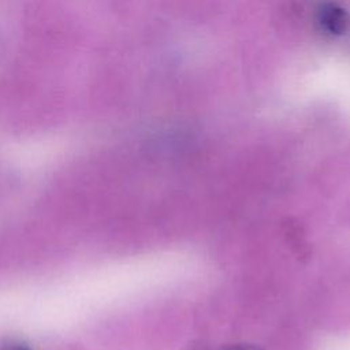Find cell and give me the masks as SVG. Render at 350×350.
I'll return each instance as SVG.
<instances>
[{
    "instance_id": "obj_1",
    "label": "cell",
    "mask_w": 350,
    "mask_h": 350,
    "mask_svg": "<svg viewBox=\"0 0 350 350\" xmlns=\"http://www.w3.org/2000/svg\"><path fill=\"white\" fill-rule=\"evenodd\" d=\"M317 23L323 31L331 36L343 34L349 25L350 18L345 8L338 5L336 3H324L317 10Z\"/></svg>"
},
{
    "instance_id": "obj_2",
    "label": "cell",
    "mask_w": 350,
    "mask_h": 350,
    "mask_svg": "<svg viewBox=\"0 0 350 350\" xmlns=\"http://www.w3.org/2000/svg\"><path fill=\"white\" fill-rule=\"evenodd\" d=\"M219 350H260V349L256 346H252V345H230V346L221 347Z\"/></svg>"
},
{
    "instance_id": "obj_3",
    "label": "cell",
    "mask_w": 350,
    "mask_h": 350,
    "mask_svg": "<svg viewBox=\"0 0 350 350\" xmlns=\"http://www.w3.org/2000/svg\"><path fill=\"white\" fill-rule=\"evenodd\" d=\"M7 350H30V349L27 346H25V345H14V346L8 347Z\"/></svg>"
}]
</instances>
